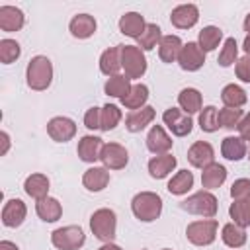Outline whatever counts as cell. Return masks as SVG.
<instances>
[{
	"instance_id": "cell-8",
	"label": "cell",
	"mask_w": 250,
	"mask_h": 250,
	"mask_svg": "<svg viewBox=\"0 0 250 250\" xmlns=\"http://www.w3.org/2000/svg\"><path fill=\"white\" fill-rule=\"evenodd\" d=\"M164 121L172 129V133L178 135V137H184V135H188L191 131V119H189V115L184 113V111H180V109H176V107H170V109L164 111Z\"/></svg>"
},
{
	"instance_id": "cell-51",
	"label": "cell",
	"mask_w": 250,
	"mask_h": 250,
	"mask_svg": "<svg viewBox=\"0 0 250 250\" xmlns=\"http://www.w3.org/2000/svg\"><path fill=\"white\" fill-rule=\"evenodd\" d=\"M164 250H168V248H164Z\"/></svg>"
},
{
	"instance_id": "cell-16",
	"label": "cell",
	"mask_w": 250,
	"mask_h": 250,
	"mask_svg": "<svg viewBox=\"0 0 250 250\" xmlns=\"http://www.w3.org/2000/svg\"><path fill=\"white\" fill-rule=\"evenodd\" d=\"M145 21H143V18L139 16V14H135V12H129V14H125L121 20H119V29L125 33V35H129V37H141V33L145 31Z\"/></svg>"
},
{
	"instance_id": "cell-4",
	"label": "cell",
	"mask_w": 250,
	"mask_h": 250,
	"mask_svg": "<svg viewBox=\"0 0 250 250\" xmlns=\"http://www.w3.org/2000/svg\"><path fill=\"white\" fill-rule=\"evenodd\" d=\"M90 227L94 234L102 240H111L115 236V215L109 209H100L92 215Z\"/></svg>"
},
{
	"instance_id": "cell-25",
	"label": "cell",
	"mask_w": 250,
	"mask_h": 250,
	"mask_svg": "<svg viewBox=\"0 0 250 250\" xmlns=\"http://www.w3.org/2000/svg\"><path fill=\"white\" fill-rule=\"evenodd\" d=\"M47 189H49V180L41 174H33L25 180V191L35 199H43L47 195Z\"/></svg>"
},
{
	"instance_id": "cell-41",
	"label": "cell",
	"mask_w": 250,
	"mask_h": 250,
	"mask_svg": "<svg viewBox=\"0 0 250 250\" xmlns=\"http://www.w3.org/2000/svg\"><path fill=\"white\" fill-rule=\"evenodd\" d=\"M240 115H242V111H240L238 107H227V109H221L219 115H217V117H219V125L232 129V127L238 123Z\"/></svg>"
},
{
	"instance_id": "cell-27",
	"label": "cell",
	"mask_w": 250,
	"mask_h": 250,
	"mask_svg": "<svg viewBox=\"0 0 250 250\" xmlns=\"http://www.w3.org/2000/svg\"><path fill=\"white\" fill-rule=\"evenodd\" d=\"M230 217L234 219V223H238L242 227L250 225V195H246L230 205Z\"/></svg>"
},
{
	"instance_id": "cell-49",
	"label": "cell",
	"mask_w": 250,
	"mask_h": 250,
	"mask_svg": "<svg viewBox=\"0 0 250 250\" xmlns=\"http://www.w3.org/2000/svg\"><path fill=\"white\" fill-rule=\"evenodd\" d=\"M100 250H121V248H117V246H113V244H105V246H102Z\"/></svg>"
},
{
	"instance_id": "cell-24",
	"label": "cell",
	"mask_w": 250,
	"mask_h": 250,
	"mask_svg": "<svg viewBox=\"0 0 250 250\" xmlns=\"http://www.w3.org/2000/svg\"><path fill=\"white\" fill-rule=\"evenodd\" d=\"M227 178V170L221 166V164H209L205 170H203V176H201V182L205 188H219Z\"/></svg>"
},
{
	"instance_id": "cell-32",
	"label": "cell",
	"mask_w": 250,
	"mask_h": 250,
	"mask_svg": "<svg viewBox=\"0 0 250 250\" xmlns=\"http://www.w3.org/2000/svg\"><path fill=\"white\" fill-rule=\"evenodd\" d=\"M146 96H148L146 86L137 84V86H133V88L129 90V94H127V96H123V98H121V102H123L127 107H131V109L135 111L137 107H141V104L146 100Z\"/></svg>"
},
{
	"instance_id": "cell-15",
	"label": "cell",
	"mask_w": 250,
	"mask_h": 250,
	"mask_svg": "<svg viewBox=\"0 0 250 250\" xmlns=\"http://www.w3.org/2000/svg\"><path fill=\"white\" fill-rule=\"evenodd\" d=\"M188 158H189V162L193 164V166H209L211 162H213V146L209 145V143H195L191 148H189V152H188Z\"/></svg>"
},
{
	"instance_id": "cell-14",
	"label": "cell",
	"mask_w": 250,
	"mask_h": 250,
	"mask_svg": "<svg viewBox=\"0 0 250 250\" xmlns=\"http://www.w3.org/2000/svg\"><path fill=\"white\" fill-rule=\"evenodd\" d=\"M197 16H199V12L193 4H184L172 12V23L176 27H191L197 21Z\"/></svg>"
},
{
	"instance_id": "cell-33",
	"label": "cell",
	"mask_w": 250,
	"mask_h": 250,
	"mask_svg": "<svg viewBox=\"0 0 250 250\" xmlns=\"http://www.w3.org/2000/svg\"><path fill=\"white\" fill-rule=\"evenodd\" d=\"M121 49H117V47H113V49H107L104 55H102V61H100V68H102V72L104 74H115L117 70H119V59H117V53H119Z\"/></svg>"
},
{
	"instance_id": "cell-17",
	"label": "cell",
	"mask_w": 250,
	"mask_h": 250,
	"mask_svg": "<svg viewBox=\"0 0 250 250\" xmlns=\"http://www.w3.org/2000/svg\"><path fill=\"white\" fill-rule=\"evenodd\" d=\"M70 31H72L74 37H80V39L90 37V35L96 31V21H94V18L88 16V14H78V16H74L72 21H70Z\"/></svg>"
},
{
	"instance_id": "cell-5",
	"label": "cell",
	"mask_w": 250,
	"mask_h": 250,
	"mask_svg": "<svg viewBox=\"0 0 250 250\" xmlns=\"http://www.w3.org/2000/svg\"><path fill=\"white\" fill-rule=\"evenodd\" d=\"M182 207L189 213H197V215H205V217H213L217 211V199L207 193V191H199L195 195H191L189 199H186L182 203Z\"/></svg>"
},
{
	"instance_id": "cell-37",
	"label": "cell",
	"mask_w": 250,
	"mask_h": 250,
	"mask_svg": "<svg viewBox=\"0 0 250 250\" xmlns=\"http://www.w3.org/2000/svg\"><path fill=\"white\" fill-rule=\"evenodd\" d=\"M121 119V113H119V109L115 107V105H105L104 109H102V119H100V129H104V131H109V129H113L115 125H117V121Z\"/></svg>"
},
{
	"instance_id": "cell-36",
	"label": "cell",
	"mask_w": 250,
	"mask_h": 250,
	"mask_svg": "<svg viewBox=\"0 0 250 250\" xmlns=\"http://www.w3.org/2000/svg\"><path fill=\"white\" fill-rule=\"evenodd\" d=\"M223 240H225L229 246L236 248V246H242V244H244L246 234H244V230H242L240 227H236V225H227V227L223 229Z\"/></svg>"
},
{
	"instance_id": "cell-34",
	"label": "cell",
	"mask_w": 250,
	"mask_h": 250,
	"mask_svg": "<svg viewBox=\"0 0 250 250\" xmlns=\"http://www.w3.org/2000/svg\"><path fill=\"white\" fill-rule=\"evenodd\" d=\"M129 78L127 76H113V78H109L107 80V84H105V92L109 94V96H117V98H123V96H127L129 94Z\"/></svg>"
},
{
	"instance_id": "cell-43",
	"label": "cell",
	"mask_w": 250,
	"mask_h": 250,
	"mask_svg": "<svg viewBox=\"0 0 250 250\" xmlns=\"http://www.w3.org/2000/svg\"><path fill=\"white\" fill-rule=\"evenodd\" d=\"M230 195L240 199V197H246L250 195V182L248 180H238L232 184V189H230Z\"/></svg>"
},
{
	"instance_id": "cell-45",
	"label": "cell",
	"mask_w": 250,
	"mask_h": 250,
	"mask_svg": "<svg viewBox=\"0 0 250 250\" xmlns=\"http://www.w3.org/2000/svg\"><path fill=\"white\" fill-rule=\"evenodd\" d=\"M100 119H102L100 109H98V107H92V109L86 113L84 123H86V127H88V129H98V127H100Z\"/></svg>"
},
{
	"instance_id": "cell-6",
	"label": "cell",
	"mask_w": 250,
	"mask_h": 250,
	"mask_svg": "<svg viewBox=\"0 0 250 250\" xmlns=\"http://www.w3.org/2000/svg\"><path fill=\"white\" fill-rule=\"evenodd\" d=\"M84 242V232L80 227H64L53 232V244L62 250H74L82 246Z\"/></svg>"
},
{
	"instance_id": "cell-1",
	"label": "cell",
	"mask_w": 250,
	"mask_h": 250,
	"mask_svg": "<svg viewBox=\"0 0 250 250\" xmlns=\"http://www.w3.org/2000/svg\"><path fill=\"white\" fill-rule=\"evenodd\" d=\"M51 76H53V68H51V61L47 57H35L29 61L27 84L33 90H45L51 84Z\"/></svg>"
},
{
	"instance_id": "cell-31",
	"label": "cell",
	"mask_w": 250,
	"mask_h": 250,
	"mask_svg": "<svg viewBox=\"0 0 250 250\" xmlns=\"http://www.w3.org/2000/svg\"><path fill=\"white\" fill-rule=\"evenodd\" d=\"M244 152H246V146H244V143L240 139L227 137L223 141V154H225V158H229V160H240L244 156Z\"/></svg>"
},
{
	"instance_id": "cell-21",
	"label": "cell",
	"mask_w": 250,
	"mask_h": 250,
	"mask_svg": "<svg viewBox=\"0 0 250 250\" xmlns=\"http://www.w3.org/2000/svg\"><path fill=\"white\" fill-rule=\"evenodd\" d=\"M182 51V41L176 35H166L160 39V59L164 62H172Z\"/></svg>"
},
{
	"instance_id": "cell-46",
	"label": "cell",
	"mask_w": 250,
	"mask_h": 250,
	"mask_svg": "<svg viewBox=\"0 0 250 250\" xmlns=\"http://www.w3.org/2000/svg\"><path fill=\"white\" fill-rule=\"evenodd\" d=\"M238 131H240V135H242L246 141H250V113L244 117L242 123H238Z\"/></svg>"
},
{
	"instance_id": "cell-19",
	"label": "cell",
	"mask_w": 250,
	"mask_h": 250,
	"mask_svg": "<svg viewBox=\"0 0 250 250\" xmlns=\"http://www.w3.org/2000/svg\"><path fill=\"white\" fill-rule=\"evenodd\" d=\"M100 148H102V139L98 137H82L78 143V154L86 162H94L96 158H100L98 154Z\"/></svg>"
},
{
	"instance_id": "cell-29",
	"label": "cell",
	"mask_w": 250,
	"mask_h": 250,
	"mask_svg": "<svg viewBox=\"0 0 250 250\" xmlns=\"http://www.w3.org/2000/svg\"><path fill=\"white\" fill-rule=\"evenodd\" d=\"M221 37H223V33H221L219 27H213V25L203 27L201 33H199V47H201L203 51H213V49L219 45Z\"/></svg>"
},
{
	"instance_id": "cell-20",
	"label": "cell",
	"mask_w": 250,
	"mask_h": 250,
	"mask_svg": "<svg viewBox=\"0 0 250 250\" xmlns=\"http://www.w3.org/2000/svg\"><path fill=\"white\" fill-rule=\"evenodd\" d=\"M154 119V109L152 107H143V109H135V111H131L129 113V117H127V129L129 131H141L146 123H150Z\"/></svg>"
},
{
	"instance_id": "cell-38",
	"label": "cell",
	"mask_w": 250,
	"mask_h": 250,
	"mask_svg": "<svg viewBox=\"0 0 250 250\" xmlns=\"http://www.w3.org/2000/svg\"><path fill=\"white\" fill-rule=\"evenodd\" d=\"M219 111L213 107V105H207V107H203V111H201V115H199V123H201V129L203 131H215L217 127H219Z\"/></svg>"
},
{
	"instance_id": "cell-9",
	"label": "cell",
	"mask_w": 250,
	"mask_h": 250,
	"mask_svg": "<svg viewBox=\"0 0 250 250\" xmlns=\"http://www.w3.org/2000/svg\"><path fill=\"white\" fill-rule=\"evenodd\" d=\"M203 62H205V55H203V49L199 45L188 43L186 47H182V51H180V66L184 70H197Z\"/></svg>"
},
{
	"instance_id": "cell-3",
	"label": "cell",
	"mask_w": 250,
	"mask_h": 250,
	"mask_svg": "<svg viewBox=\"0 0 250 250\" xmlns=\"http://www.w3.org/2000/svg\"><path fill=\"white\" fill-rule=\"evenodd\" d=\"M121 64L125 66L127 78H139L146 68L141 49L133 47V45H125V47L121 45Z\"/></svg>"
},
{
	"instance_id": "cell-23",
	"label": "cell",
	"mask_w": 250,
	"mask_h": 250,
	"mask_svg": "<svg viewBox=\"0 0 250 250\" xmlns=\"http://www.w3.org/2000/svg\"><path fill=\"white\" fill-rule=\"evenodd\" d=\"M176 166V158L170 156V154H164V156H156L148 162V170H150V176L152 178H164L168 172H172V168Z\"/></svg>"
},
{
	"instance_id": "cell-22",
	"label": "cell",
	"mask_w": 250,
	"mask_h": 250,
	"mask_svg": "<svg viewBox=\"0 0 250 250\" xmlns=\"http://www.w3.org/2000/svg\"><path fill=\"white\" fill-rule=\"evenodd\" d=\"M109 182V174L104 168H90L84 174V186L90 191H100L105 188V184Z\"/></svg>"
},
{
	"instance_id": "cell-18",
	"label": "cell",
	"mask_w": 250,
	"mask_h": 250,
	"mask_svg": "<svg viewBox=\"0 0 250 250\" xmlns=\"http://www.w3.org/2000/svg\"><path fill=\"white\" fill-rule=\"evenodd\" d=\"M146 145H148V148L152 152H164V150H168L172 146V141H170V137L164 133V129L160 125H154L150 129L148 137H146Z\"/></svg>"
},
{
	"instance_id": "cell-26",
	"label": "cell",
	"mask_w": 250,
	"mask_h": 250,
	"mask_svg": "<svg viewBox=\"0 0 250 250\" xmlns=\"http://www.w3.org/2000/svg\"><path fill=\"white\" fill-rule=\"evenodd\" d=\"M37 213L43 221H57L61 217V203L53 197H43L37 201Z\"/></svg>"
},
{
	"instance_id": "cell-44",
	"label": "cell",
	"mask_w": 250,
	"mask_h": 250,
	"mask_svg": "<svg viewBox=\"0 0 250 250\" xmlns=\"http://www.w3.org/2000/svg\"><path fill=\"white\" fill-rule=\"evenodd\" d=\"M236 74L242 82H250V57H244L236 64Z\"/></svg>"
},
{
	"instance_id": "cell-35",
	"label": "cell",
	"mask_w": 250,
	"mask_h": 250,
	"mask_svg": "<svg viewBox=\"0 0 250 250\" xmlns=\"http://www.w3.org/2000/svg\"><path fill=\"white\" fill-rule=\"evenodd\" d=\"M223 102H225L229 107H238V105H242V104L246 102V94H244L238 86L229 84V86L223 90Z\"/></svg>"
},
{
	"instance_id": "cell-47",
	"label": "cell",
	"mask_w": 250,
	"mask_h": 250,
	"mask_svg": "<svg viewBox=\"0 0 250 250\" xmlns=\"http://www.w3.org/2000/svg\"><path fill=\"white\" fill-rule=\"evenodd\" d=\"M0 250H18V246L8 242V240H4V242H0Z\"/></svg>"
},
{
	"instance_id": "cell-7",
	"label": "cell",
	"mask_w": 250,
	"mask_h": 250,
	"mask_svg": "<svg viewBox=\"0 0 250 250\" xmlns=\"http://www.w3.org/2000/svg\"><path fill=\"white\" fill-rule=\"evenodd\" d=\"M217 221H197L188 227V238L193 244H209L215 240Z\"/></svg>"
},
{
	"instance_id": "cell-39",
	"label": "cell",
	"mask_w": 250,
	"mask_h": 250,
	"mask_svg": "<svg viewBox=\"0 0 250 250\" xmlns=\"http://www.w3.org/2000/svg\"><path fill=\"white\" fill-rule=\"evenodd\" d=\"M18 57H20V45L12 39H2L0 41V59H2V62L8 64L12 61H16Z\"/></svg>"
},
{
	"instance_id": "cell-2",
	"label": "cell",
	"mask_w": 250,
	"mask_h": 250,
	"mask_svg": "<svg viewBox=\"0 0 250 250\" xmlns=\"http://www.w3.org/2000/svg\"><path fill=\"white\" fill-rule=\"evenodd\" d=\"M160 207H162L160 197L154 193H148V191L139 193L133 199V213L141 221H154L160 215Z\"/></svg>"
},
{
	"instance_id": "cell-11",
	"label": "cell",
	"mask_w": 250,
	"mask_h": 250,
	"mask_svg": "<svg viewBox=\"0 0 250 250\" xmlns=\"http://www.w3.org/2000/svg\"><path fill=\"white\" fill-rule=\"evenodd\" d=\"M47 131L55 141H68L76 133V125L68 117H55L49 121Z\"/></svg>"
},
{
	"instance_id": "cell-50",
	"label": "cell",
	"mask_w": 250,
	"mask_h": 250,
	"mask_svg": "<svg viewBox=\"0 0 250 250\" xmlns=\"http://www.w3.org/2000/svg\"><path fill=\"white\" fill-rule=\"evenodd\" d=\"M244 29L250 33V14H248V16H246V20H244Z\"/></svg>"
},
{
	"instance_id": "cell-30",
	"label": "cell",
	"mask_w": 250,
	"mask_h": 250,
	"mask_svg": "<svg viewBox=\"0 0 250 250\" xmlns=\"http://www.w3.org/2000/svg\"><path fill=\"white\" fill-rule=\"evenodd\" d=\"M180 105L184 107L186 113L197 111V109L201 107V94H199L197 90H193V88L182 90V94H180Z\"/></svg>"
},
{
	"instance_id": "cell-40",
	"label": "cell",
	"mask_w": 250,
	"mask_h": 250,
	"mask_svg": "<svg viewBox=\"0 0 250 250\" xmlns=\"http://www.w3.org/2000/svg\"><path fill=\"white\" fill-rule=\"evenodd\" d=\"M158 39H160V27L154 25V23H148V25L145 27V31L141 33L139 43H141L143 49H152Z\"/></svg>"
},
{
	"instance_id": "cell-28",
	"label": "cell",
	"mask_w": 250,
	"mask_h": 250,
	"mask_svg": "<svg viewBox=\"0 0 250 250\" xmlns=\"http://www.w3.org/2000/svg\"><path fill=\"white\" fill-rule=\"evenodd\" d=\"M191 184H193V176H191V172L182 170V172H178V174L170 180V184H168V191L180 195V193H186V191L191 188Z\"/></svg>"
},
{
	"instance_id": "cell-42",
	"label": "cell",
	"mask_w": 250,
	"mask_h": 250,
	"mask_svg": "<svg viewBox=\"0 0 250 250\" xmlns=\"http://www.w3.org/2000/svg\"><path fill=\"white\" fill-rule=\"evenodd\" d=\"M234 59H236V41L232 37H229L225 41V47H223L221 55H219V62H221V66H229V64L234 62Z\"/></svg>"
},
{
	"instance_id": "cell-10",
	"label": "cell",
	"mask_w": 250,
	"mask_h": 250,
	"mask_svg": "<svg viewBox=\"0 0 250 250\" xmlns=\"http://www.w3.org/2000/svg\"><path fill=\"white\" fill-rule=\"evenodd\" d=\"M100 158L107 168H123L127 164V150L119 145H113V143L104 145L102 152H100Z\"/></svg>"
},
{
	"instance_id": "cell-12",
	"label": "cell",
	"mask_w": 250,
	"mask_h": 250,
	"mask_svg": "<svg viewBox=\"0 0 250 250\" xmlns=\"http://www.w3.org/2000/svg\"><path fill=\"white\" fill-rule=\"evenodd\" d=\"M23 217H25V205H23V201L12 199V201L6 203L4 211H2V223L6 227H18V225H21Z\"/></svg>"
},
{
	"instance_id": "cell-48",
	"label": "cell",
	"mask_w": 250,
	"mask_h": 250,
	"mask_svg": "<svg viewBox=\"0 0 250 250\" xmlns=\"http://www.w3.org/2000/svg\"><path fill=\"white\" fill-rule=\"evenodd\" d=\"M244 51H246V53H250V35L244 39Z\"/></svg>"
},
{
	"instance_id": "cell-13",
	"label": "cell",
	"mask_w": 250,
	"mask_h": 250,
	"mask_svg": "<svg viewBox=\"0 0 250 250\" xmlns=\"http://www.w3.org/2000/svg\"><path fill=\"white\" fill-rule=\"evenodd\" d=\"M23 25V14L21 10L14 6H2L0 8V27L4 31H16Z\"/></svg>"
}]
</instances>
